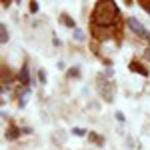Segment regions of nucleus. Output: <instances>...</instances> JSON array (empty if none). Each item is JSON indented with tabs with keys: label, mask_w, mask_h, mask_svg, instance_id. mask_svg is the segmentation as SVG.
<instances>
[{
	"label": "nucleus",
	"mask_w": 150,
	"mask_h": 150,
	"mask_svg": "<svg viewBox=\"0 0 150 150\" xmlns=\"http://www.w3.org/2000/svg\"><path fill=\"white\" fill-rule=\"evenodd\" d=\"M120 10L116 6V2H98L92 12L94 26H112L118 20Z\"/></svg>",
	"instance_id": "1"
},
{
	"label": "nucleus",
	"mask_w": 150,
	"mask_h": 150,
	"mask_svg": "<svg viewBox=\"0 0 150 150\" xmlns=\"http://www.w3.org/2000/svg\"><path fill=\"white\" fill-rule=\"evenodd\" d=\"M128 26H130V30H132L134 34H138L140 38H144V40H150V32L138 22V20H136V18H128Z\"/></svg>",
	"instance_id": "2"
},
{
	"label": "nucleus",
	"mask_w": 150,
	"mask_h": 150,
	"mask_svg": "<svg viewBox=\"0 0 150 150\" xmlns=\"http://www.w3.org/2000/svg\"><path fill=\"white\" fill-rule=\"evenodd\" d=\"M98 92H100V96H104V100H108V102H112V98H114V88H112V84L110 82H102V78H100V82H98Z\"/></svg>",
	"instance_id": "3"
},
{
	"label": "nucleus",
	"mask_w": 150,
	"mask_h": 150,
	"mask_svg": "<svg viewBox=\"0 0 150 150\" xmlns=\"http://www.w3.org/2000/svg\"><path fill=\"white\" fill-rule=\"evenodd\" d=\"M130 70H132V72H138L142 76H148V70L144 68L142 64H138V62H132V64H130Z\"/></svg>",
	"instance_id": "4"
},
{
	"label": "nucleus",
	"mask_w": 150,
	"mask_h": 150,
	"mask_svg": "<svg viewBox=\"0 0 150 150\" xmlns=\"http://www.w3.org/2000/svg\"><path fill=\"white\" fill-rule=\"evenodd\" d=\"M0 42L6 44L8 42V32H6V24H0Z\"/></svg>",
	"instance_id": "5"
},
{
	"label": "nucleus",
	"mask_w": 150,
	"mask_h": 150,
	"mask_svg": "<svg viewBox=\"0 0 150 150\" xmlns=\"http://www.w3.org/2000/svg\"><path fill=\"white\" fill-rule=\"evenodd\" d=\"M20 82H22V84H28V82H30V74H28V68H26V66L20 70Z\"/></svg>",
	"instance_id": "6"
},
{
	"label": "nucleus",
	"mask_w": 150,
	"mask_h": 150,
	"mask_svg": "<svg viewBox=\"0 0 150 150\" xmlns=\"http://www.w3.org/2000/svg\"><path fill=\"white\" fill-rule=\"evenodd\" d=\"M18 134H20V132H18V130H16V128H14V126H10V128H8V132H6V138L14 140V138H16V136H18Z\"/></svg>",
	"instance_id": "7"
},
{
	"label": "nucleus",
	"mask_w": 150,
	"mask_h": 150,
	"mask_svg": "<svg viewBox=\"0 0 150 150\" xmlns=\"http://www.w3.org/2000/svg\"><path fill=\"white\" fill-rule=\"evenodd\" d=\"M140 4H142V8H144L146 12H150V0H142Z\"/></svg>",
	"instance_id": "8"
},
{
	"label": "nucleus",
	"mask_w": 150,
	"mask_h": 150,
	"mask_svg": "<svg viewBox=\"0 0 150 150\" xmlns=\"http://www.w3.org/2000/svg\"><path fill=\"white\" fill-rule=\"evenodd\" d=\"M72 132H74V134H76V136H82V134H84V130H82V128H74V130H72Z\"/></svg>",
	"instance_id": "9"
},
{
	"label": "nucleus",
	"mask_w": 150,
	"mask_h": 150,
	"mask_svg": "<svg viewBox=\"0 0 150 150\" xmlns=\"http://www.w3.org/2000/svg\"><path fill=\"white\" fill-rule=\"evenodd\" d=\"M30 10H32V12L38 10V4H36V2H30Z\"/></svg>",
	"instance_id": "10"
},
{
	"label": "nucleus",
	"mask_w": 150,
	"mask_h": 150,
	"mask_svg": "<svg viewBox=\"0 0 150 150\" xmlns=\"http://www.w3.org/2000/svg\"><path fill=\"white\" fill-rule=\"evenodd\" d=\"M76 38H78V40H82V38H84V34H82L80 30H76Z\"/></svg>",
	"instance_id": "11"
}]
</instances>
